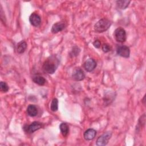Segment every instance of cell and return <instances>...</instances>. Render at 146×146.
Instances as JSON below:
<instances>
[{"instance_id":"1","label":"cell","mask_w":146,"mask_h":146,"mask_svg":"<svg viewBox=\"0 0 146 146\" xmlns=\"http://www.w3.org/2000/svg\"><path fill=\"white\" fill-rule=\"evenodd\" d=\"M59 64V60L55 55H51L43 63L42 69L43 71L48 74H54Z\"/></svg>"},{"instance_id":"2","label":"cell","mask_w":146,"mask_h":146,"mask_svg":"<svg viewBox=\"0 0 146 146\" xmlns=\"http://www.w3.org/2000/svg\"><path fill=\"white\" fill-rule=\"evenodd\" d=\"M111 22L107 18H102L98 21L94 25V30L97 33H103L111 26Z\"/></svg>"},{"instance_id":"3","label":"cell","mask_w":146,"mask_h":146,"mask_svg":"<svg viewBox=\"0 0 146 146\" xmlns=\"http://www.w3.org/2000/svg\"><path fill=\"white\" fill-rule=\"evenodd\" d=\"M114 37L117 42L120 43L124 42L127 39L125 30L121 27L117 28L114 31Z\"/></svg>"},{"instance_id":"4","label":"cell","mask_w":146,"mask_h":146,"mask_svg":"<svg viewBox=\"0 0 146 146\" xmlns=\"http://www.w3.org/2000/svg\"><path fill=\"white\" fill-rule=\"evenodd\" d=\"M112 136L111 132H106L100 135L96 140V145L98 146H104L107 144Z\"/></svg>"},{"instance_id":"5","label":"cell","mask_w":146,"mask_h":146,"mask_svg":"<svg viewBox=\"0 0 146 146\" xmlns=\"http://www.w3.org/2000/svg\"><path fill=\"white\" fill-rule=\"evenodd\" d=\"M42 127V124L39 121H34L31 123L30 125H27L25 126L23 128L26 132L29 133H31L39 129L40 128H41Z\"/></svg>"},{"instance_id":"6","label":"cell","mask_w":146,"mask_h":146,"mask_svg":"<svg viewBox=\"0 0 146 146\" xmlns=\"http://www.w3.org/2000/svg\"><path fill=\"white\" fill-rule=\"evenodd\" d=\"M116 52L117 54L123 58H129V54H130V50L129 48L125 46V45H122L119 46L116 49Z\"/></svg>"},{"instance_id":"7","label":"cell","mask_w":146,"mask_h":146,"mask_svg":"<svg viewBox=\"0 0 146 146\" xmlns=\"http://www.w3.org/2000/svg\"><path fill=\"white\" fill-rule=\"evenodd\" d=\"M83 67L87 72H91L96 67V62L94 59L89 58L85 61Z\"/></svg>"},{"instance_id":"8","label":"cell","mask_w":146,"mask_h":146,"mask_svg":"<svg viewBox=\"0 0 146 146\" xmlns=\"http://www.w3.org/2000/svg\"><path fill=\"white\" fill-rule=\"evenodd\" d=\"M29 21L33 26L38 27L41 23V18L38 14L33 13L29 17Z\"/></svg>"},{"instance_id":"9","label":"cell","mask_w":146,"mask_h":146,"mask_svg":"<svg viewBox=\"0 0 146 146\" xmlns=\"http://www.w3.org/2000/svg\"><path fill=\"white\" fill-rule=\"evenodd\" d=\"M72 76L76 81H81L84 79L85 74L81 68H76L74 70Z\"/></svg>"},{"instance_id":"10","label":"cell","mask_w":146,"mask_h":146,"mask_svg":"<svg viewBox=\"0 0 146 146\" xmlns=\"http://www.w3.org/2000/svg\"><path fill=\"white\" fill-rule=\"evenodd\" d=\"M66 25L65 24V23L63 22H56L55 23H54L51 28V32L53 34H56L58 33L61 31H62L64 29V28L66 27Z\"/></svg>"},{"instance_id":"11","label":"cell","mask_w":146,"mask_h":146,"mask_svg":"<svg viewBox=\"0 0 146 146\" xmlns=\"http://www.w3.org/2000/svg\"><path fill=\"white\" fill-rule=\"evenodd\" d=\"M96 135V131L92 128H90L87 129L83 135L84 138L86 140H93Z\"/></svg>"},{"instance_id":"12","label":"cell","mask_w":146,"mask_h":146,"mask_svg":"<svg viewBox=\"0 0 146 146\" xmlns=\"http://www.w3.org/2000/svg\"><path fill=\"white\" fill-rule=\"evenodd\" d=\"M27 114L31 117H34L37 115L38 113V110L37 107L33 104H30L27 108Z\"/></svg>"},{"instance_id":"13","label":"cell","mask_w":146,"mask_h":146,"mask_svg":"<svg viewBox=\"0 0 146 146\" xmlns=\"http://www.w3.org/2000/svg\"><path fill=\"white\" fill-rule=\"evenodd\" d=\"M27 48V43L25 40L19 42L17 46V51L18 54L23 53Z\"/></svg>"},{"instance_id":"14","label":"cell","mask_w":146,"mask_h":146,"mask_svg":"<svg viewBox=\"0 0 146 146\" xmlns=\"http://www.w3.org/2000/svg\"><path fill=\"white\" fill-rule=\"evenodd\" d=\"M33 80L35 83L37 84L39 86L44 85L46 81L43 76L39 75L34 76L33 78Z\"/></svg>"},{"instance_id":"15","label":"cell","mask_w":146,"mask_h":146,"mask_svg":"<svg viewBox=\"0 0 146 146\" xmlns=\"http://www.w3.org/2000/svg\"><path fill=\"white\" fill-rule=\"evenodd\" d=\"M59 129L60 130L61 133L64 137L67 136L69 132V127L67 123H62L59 125Z\"/></svg>"},{"instance_id":"16","label":"cell","mask_w":146,"mask_h":146,"mask_svg":"<svg viewBox=\"0 0 146 146\" xmlns=\"http://www.w3.org/2000/svg\"><path fill=\"white\" fill-rule=\"evenodd\" d=\"M130 2H131L130 1L120 0V1H116V5H117V7L119 9L124 10V9H126L128 6V5H129Z\"/></svg>"},{"instance_id":"17","label":"cell","mask_w":146,"mask_h":146,"mask_svg":"<svg viewBox=\"0 0 146 146\" xmlns=\"http://www.w3.org/2000/svg\"><path fill=\"white\" fill-rule=\"evenodd\" d=\"M50 109L52 112H56L58 109V100L56 98H54L51 102Z\"/></svg>"},{"instance_id":"18","label":"cell","mask_w":146,"mask_h":146,"mask_svg":"<svg viewBox=\"0 0 146 146\" xmlns=\"http://www.w3.org/2000/svg\"><path fill=\"white\" fill-rule=\"evenodd\" d=\"M0 88H1V91L2 92H6L9 91V86L7 84V83L6 82H1L0 83Z\"/></svg>"},{"instance_id":"19","label":"cell","mask_w":146,"mask_h":146,"mask_svg":"<svg viewBox=\"0 0 146 146\" xmlns=\"http://www.w3.org/2000/svg\"><path fill=\"white\" fill-rule=\"evenodd\" d=\"M102 49L104 52H108L111 51V46L107 43H104L102 46Z\"/></svg>"},{"instance_id":"20","label":"cell","mask_w":146,"mask_h":146,"mask_svg":"<svg viewBox=\"0 0 146 146\" xmlns=\"http://www.w3.org/2000/svg\"><path fill=\"white\" fill-rule=\"evenodd\" d=\"M80 52V49L78 47H74L72 51H71V52L70 53V55H72V56H76L78 55L79 52Z\"/></svg>"},{"instance_id":"21","label":"cell","mask_w":146,"mask_h":146,"mask_svg":"<svg viewBox=\"0 0 146 146\" xmlns=\"http://www.w3.org/2000/svg\"><path fill=\"white\" fill-rule=\"evenodd\" d=\"M93 45L94 46V47L96 48H99L101 46V43L100 42V40H96L93 42Z\"/></svg>"},{"instance_id":"22","label":"cell","mask_w":146,"mask_h":146,"mask_svg":"<svg viewBox=\"0 0 146 146\" xmlns=\"http://www.w3.org/2000/svg\"><path fill=\"white\" fill-rule=\"evenodd\" d=\"M145 95L144 96V98H143V103H144V104H145Z\"/></svg>"}]
</instances>
